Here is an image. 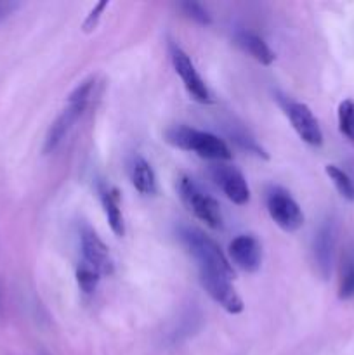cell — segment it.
Returning <instances> with one entry per match:
<instances>
[{"label": "cell", "mask_w": 354, "mask_h": 355, "mask_svg": "<svg viewBox=\"0 0 354 355\" xmlns=\"http://www.w3.org/2000/svg\"><path fill=\"white\" fill-rule=\"evenodd\" d=\"M229 259L243 272L253 274L262 266V246L257 238L250 234H239L229 243Z\"/></svg>", "instance_id": "cell-10"}, {"label": "cell", "mask_w": 354, "mask_h": 355, "mask_svg": "<svg viewBox=\"0 0 354 355\" xmlns=\"http://www.w3.org/2000/svg\"><path fill=\"white\" fill-rule=\"evenodd\" d=\"M235 44L242 49L245 54H248L250 58L255 59L257 62L264 66L273 64V61L276 59V54L273 52V49L267 45V42L264 40L259 35L252 33L248 30H238L235 33Z\"/></svg>", "instance_id": "cell-13"}, {"label": "cell", "mask_w": 354, "mask_h": 355, "mask_svg": "<svg viewBox=\"0 0 354 355\" xmlns=\"http://www.w3.org/2000/svg\"><path fill=\"white\" fill-rule=\"evenodd\" d=\"M19 6L21 3L9 2V0H3V2H0V23H2L3 19H7V17H9L14 10L19 9Z\"/></svg>", "instance_id": "cell-23"}, {"label": "cell", "mask_w": 354, "mask_h": 355, "mask_svg": "<svg viewBox=\"0 0 354 355\" xmlns=\"http://www.w3.org/2000/svg\"><path fill=\"white\" fill-rule=\"evenodd\" d=\"M177 191H179L183 203L198 220L205 222V225H208L210 229L222 227V211L219 203L210 194L205 193L191 177L180 175L179 182H177Z\"/></svg>", "instance_id": "cell-3"}, {"label": "cell", "mask_w": 354, "mask_h": 355, "mask_svg": "<svg viewBox=\"0 0 354 355\" xmlns=\"http://www.w3.org/2000/svg\"><path fill=\"white\" fill-rule=\"evenodd\" d=\"M87 104L89 103H85V101H68L66 110H62V113L56 118L54 123L49 128L47 135H45L44 153H52L59 144H61L62 139H65L66 135L69 134V130L73 128L75 121L83 114Z\"/></svg>", "instance_id": "cell-12"}, {"label": "cell", "mask_w": 354, "mask_h": 355, "mask_svg": "<svg viewBox=\"0 0 354 355\" xmlns=\"http://www.w3.org/2000/svg\"><path fill=\"white\" fill-rule=\"evenodd\" d=\"M266 207L274 224L285 232H295L304 225V214L290 193L271 186L266 193Z\"/></svg>", "instance_id": "cell-4"}, {"label": "cell", "mask_w": 354, "mask_h": 355, "mask_svg": "<svg viewBox=\"0 0 354 355\" xmlns=\"http://www.w3.org/2000/svg\"><path fill=\"white\" fill-rule=\"evenodd\" d=\"M170 59H172L174 69H176L177 75L180 76V80H183L184 87H186V90L189 92V96L193 97L194 101H198V103H210L212 96L207 83L203 82L200 73L196 71L189 55H187L177 44H170Z\"/></svg>", "instance_id": "cell-7"}, {"label": "cell", "mask_w": 354, "mask_h": 355, "mask_svg": "<svg viewBox=\"0 0 354 355\" xmlns=\"http://www.w3.org/2000/svg\"><path fill=\"white\" fill-rule=\"evenodd\" d=\"M128 175H130L132 186L144 196H151L158 191L155 170L151 168V165L142 156H132L130 163H128Z\"/></svg>", "instance_id": "cell-15"}, {"label": "cell", "mask_w": 354, "mask_h": 355, "mask_svg": "<svg viewBox=\"0 0 354 355\" xmlns=\"http://www.w3.org/2000/svg\"><path fill=\"white\" fill-rule=\"evenodd\" d=\"M339 128L342 135L354 142V101L346 99L339 104Z\"/></svg>", "instance_id": "cell-19"}, {"label": "cell", "mask_w": 354, "mask_h": 355, "mask_svg": "<svg viewBox=\"0 0 354 355\" xmlns=\"http://www.w3.org/2000/svg\"><path fill=\"white\" fill-rule=\"evenodd\" d=\"M110 6V3L106 2V0H104V2H99V3H96V6L92 7V10H90L89 12V16H87V19L83 21V31H85V33H90V31H94L97 28V24H99V19H101V16H103V12H104V9H106V7Z\"/></svg>", "instance_id": "cell-22"}, {"label": "cell", "mask_w": 354, "mask_h": 355, "mask_svg": "<svg viewBox=\"0 0 354 355\" xmlns=\"http://www.w3.org/2000/svg\"><path fill=\"white\" fill-rule=\"evenodd\" d=\"M229 137H231V141L235 142V144H238L239 148L245 149L246 153H252V155L259 156V158H267L266 149H264L262 146L257 144L255 139H253L248 132L243 130V128H233V130H229Z\"/></svg>", "instance_id": "cell-18"}, {"label": "cell", "mask_w": 354, "mask_h": 355, "mask_svg": "<svg viewBox=\"0 0 354 355\" xmlns=\"http://www.w3.org/2000/svg\"><path fill=\"white\" fill-rule=\"evenodd\" d=\"M325 172L333 182L335 189L340 193V196L347 201H354V180L337 165H326Z\"/></svg>", "instance_id": "cell-17"}, {"label": "cell", "mask_w": 354, "mask_h": 355, "mask_svg": "<svg viewBox=\"0 0 354 355\" xmlns=\"http://www.w3.org/2000/svg\"><path fill=\"white\" fill-rule=\"evenodd\" d=\"M180 241L187 248L194 260L198 263L200 270H210V272L224 274V276L235 277L233 267L222 250L219 248L217 243L207 234L194 227H183L179 232Z\"/></svg>", "instance_id": "cell-2"}, {"label": "cell", "mask_w": 354, "mask_h": 355, "mask_svg": "<svg viewBox=\"0 0 354 355\" xmlns=\"http://www.w3.org/2000/svg\"><path fill=\"white\" fill-rule=\"evenodd\" d=\"M101 274L97 272L96 269H92L87 263H80L78 269H76V283H78V288L83 291V293L90 295L96 291L97 284H99Z\"/></svg>", "instance_id": "cell-20"}, {"label": "cell", "mask_w": 354, "mask_h": 355, "mask_svg": "<svg viewBox=\"0 0 354 355\" xmlns=\"http://www.w3.org/2000/svg\"><path fill=\"white\" fill-rule=\"evenodd\" d=\"M281 106H283L285 114L290 120L294 130L297 132V135L305 144L312 146V148H318L323 144L321 127H319L311 107L292 99H281Z\"/></svg>", "instance_id": "cell-6"}, {"label": "cell", "mask_w": 354, "mask_h": 355, "mask_svg": "<svg viewBox=\"0 0 354 355\" xmlns=\"http://www.w3.org/2000/svg\"><path fill=\"white\" fill-rule=\"evenodd\" d=\"M335 243H337V227L333 220H325L319 225L318 232L314 236V263L316 270L323 279H328L333 266V255H335Z\"/></svg>", "instance_id": "cell-11"}, {"label": "cell", "mask_w": 354, "mask_h": 355, "mask_svg": "<svg viewBox=\"0 0 354 355\" xmlns=\"http://www.w3.org/2000/svg\"><path fill=\"white\" fill-rule=\"evenodd\" d=\"M99 198L111 231H113L115 236L121 238L125 234V222L120 208V194H118V191L115 187L108 186V184H101Z\"/></svg>", "instance_id": "cell-14"}, {"label": "cell", "mask_w": 354, "mask_h": 355, "mask_svg": "<svg viewBox=\"0 0 354 355\" xmlns=\"http://www.w3.org/2000/svg\"><path fill=\"white\" fill-rule=\"evenodd\" d=\"M210 177L215 186L235 205H246L250 201V187L245 175L236 166L215 163L210 166Z\"/></svg>", "instance_id": "cell-8"}, {"label": "cell", "mask_w": 354, "mask_h": 355, "mask_svg": "<svg viewBox=\"0 0 354 355\" xmlns=\"http://www.w3.org/2000/svg\"><path fill=\"white\" fill-rule=\"evenodd\" d=\"M179 7H180V10L184 12V16H187L189 19H193V21H196L198 24H210L212 23L210 14H208V10L205 9L201 3L183 2Z\"/></svg>", "instance_id": "cell-21"}, {"label": "cell", "mask_w": 354, "mask_h": 355, "mask_svg": "<svg viewBox=\"0 0 354 355\" xmlns=\"http://www.w3.org/2000/svg\"><path fill=\"white\" fill-rule=\"evenodd\" d=\"M339 298L340 300H351L354 298V255L347 253L340 266L339 277Z\"/></svg>", "instance_id": "cell-16"}, {"label": "cell", "mask_w": 354, "mask_h": 355, "mask_svg": "<svg viewBox=\"0 0 354 355\" xmlns=\"http://www.w3.org/2000/svg\"><path fill=\"white\" fill-rule=\"evenodd\" d=\"M165 141L174 148L183 149V151H193L200 158L212 159V162L222 163L233 158L231 149L222 139L210 132L196 130V128L186 127V125H176V127L167 128Z\"/></svg>", "instance_id": "cell-1"}, {"label": "cell", "mask_w": 354, "mask_h": 355, "mask_svg": "<svg viewBox=\"0 0 354 355\" xmlns=\"http://www.w3.org/2000/svg\"><path fill=\"white\" fill-rule=\"evenodd\" d=\"M80 246H82L83 263L96 269L101 276H110V274H113L115 262L110 253V248L104 245L103 239L89 225H83L82 231H80Z\"/></svg>", "instance_id": "cell-9"}, {"label": "cell", "mask_w": 354, "mask_h": 355, "mask_svg": "<svg viewBox=\"0 0 354 355\" xmlns=\"http://www.w3.org/2000/svg\"><path fill=\"white\" fill-rule=\"evenodd\" d=\"M200 283L208 293V297L221 305L228 314H239L243 312V300L236 293L233 286V277L224 276L219 272H210V270H200Z\"/></svg>", "instance_id": "cell-5"}]
</instances>
